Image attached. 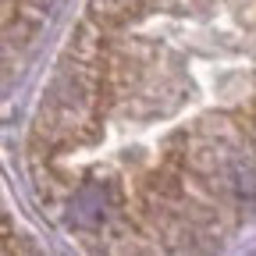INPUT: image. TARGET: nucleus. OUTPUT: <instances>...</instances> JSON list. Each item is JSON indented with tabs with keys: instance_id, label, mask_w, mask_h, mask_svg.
<instances>
[{
	"instance_id": "nucleus-1",
	"label": "nucleus",
	"mask_w": 256,
	"mask_h": 256,
	"mask_svg": "<svg viewBox=\"0 0 256 256\" xmlns=\"http://www.w3.org/2000/svg\"><path fill=\"white\" fill-rule=\"evenodd\" d=\"M104 217V200H100V192H82V196L75 200V220L78 224H96Z\"/></svg>"
}]
</instances>
